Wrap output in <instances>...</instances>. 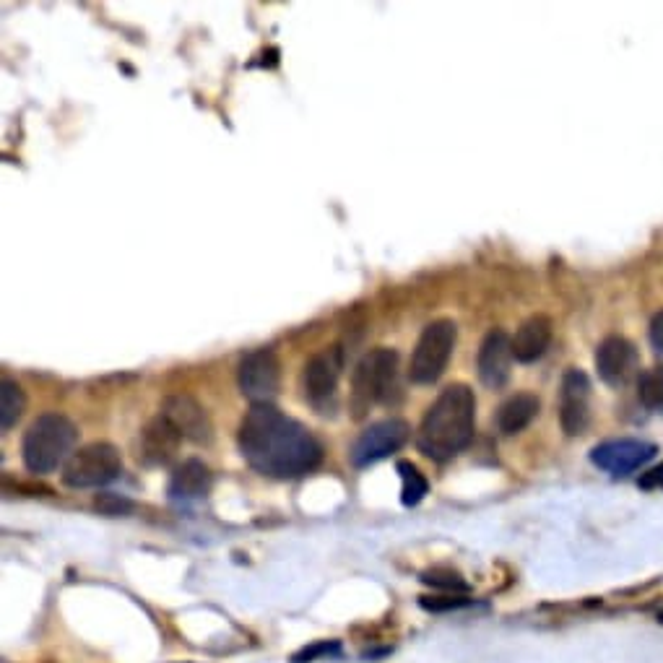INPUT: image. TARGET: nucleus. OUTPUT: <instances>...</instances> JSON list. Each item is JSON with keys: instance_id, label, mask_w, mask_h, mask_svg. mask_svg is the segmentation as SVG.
I'll list each match as a JSON object with an SVG mask.
<instances>
[{"instance_id": "f03ea898", "label": "nucleus", "mask_w": 663, "mask_h": 663, "mask_svg": "<svg viewBox=\"0 0 663 663\" xmlns=\"http://www.w3.org/2000/svg\"><path fill=\"white\" fill-rule=\"evenodd\" d=\"M476 398L463 383L448 385L429 406L419 427V450L432 461H450L474 437Z\"/></svg>"}, {"instance_id": "6ab92c4d", "label": "nucleus", "mask_w": 663, "mask_h": 663, "mask_svg": "<svg viewBox=\"0 0 663 663\" xmlns=\"http://www.w3.org/2000/svg\"><path fill=\"white\" fill-rule=\"evenodd\" d=\"M26 409V396L21 385L16 380H8L3 377V390H0V427L3 432H8L11 427H16V422L21 419Z\"/></svg>"}, {"instance_id": "f8f14e48", "label": "nucleus", "mask_w": 663, "mask_h": 663, "mask_svg": "<svg viewBox=\"0 0 663 663\" xmlns=\"http://www.w3.org/2000/svg\"><path fill=\"white\" fill-rule=\"evenodd\" d=\"M637 364H640V357H637L635 344L624 336H609L598 344L596 370L611 388H622L635 375Z\"/></svg>"}, {"instance_id": "423d86ee", "label": "nucleus", "mask_w": 663, "mask_h": 663, "mask_svg": "<svg viewBox=\"0 0 663 663\" xmlns=\"http://www.w3.org/2000/svg\"><path fill=\"white\" fill-rule=\"evenodd\" d=\"M120 471H123L120 450L110 442H91L68 458L63 466V481L71 489H97L115 481Z\"/></svg>"}, {"instance_id": "5701e85b", "label": "nucleus", "mask_w": 663, "mask_h": 663, "mask_svg": "<svg viewBox=\"0 0 663 663\" xmlns=\"http://www.w3.org/2000/svg\"><path fill=\"white\" fill-rule=\"evenodd\" d=\"M341 653V645L336 640H315V643L305 645L302 650H297L292 656V663H312L318 661V658H328V656H338Z\"/></svg>"}, {"instance_id": "2eb2a0df", "label": "nucleus", "mask_w": 663, "mask_h": 663, "mask_svg": "<svg viewBox=\"0 0 663 663\" xmlns=\"http://www.w3.org/2000/svg\"><path fill=\"white\" fill-rule=\"evenodd\" d=\"M182 435L167 416L159 414L141 432V455L149 463H169L180 448Z\"/></svg>"}, {"instance_id": "4468645a", "label": "nucleus", "mask_w": 663, "mask_h": 663, "mask_svg": "<svg viewBox=\"0 0 663 663\" xmlns=\"http://www.w3.org/2000/svg\"><path fill=\"white\" fill-rule=\"evenodd\" d=\"M162 414L175 424L182 437L195 442L211 440V422H208L206 409L193 396H182V393L169 396L162 406Z\"/></svg>"}, {"instance_id": "f3484780", "label": "nucleus", "mask_w": 663, "mask_h": 663, "mask_svg": "<svg viewBox=\"0 0 663 663\" xmlns=\"http://www.w3.org/2000/svg\"><path fill=\"white\" fill-rule=\"evenodd\" d=\"M208 489H211V471L201 461H195V458L182 461L175 468L172 479H169V497L172 500H201V497L208 494Z\"/></svg>"}, {"instance_id": "4be33fe9", "label": "nucleus", "mask_w": 663, "mask_h": 663, "mask_svg": "<svg viewBox=\"0 0 663 663\" xmlns=\"http://www.w3.org/2000/svg\"><path fill=\"white\" fill-rule=\"evenodd\" d=\"M422 583L432 585V588H437V591L450 593V596L468 591L466 580H463L458 572L448 570V567H435V570H427L422 575Z\"/></svg>"}, {"instance_id": "f257e3e1", "label": "nucleus", "mask_w": 663, "mask_h": 663, "mask_svg": "<svg viewBox=\"0 0 663 663\" xmlns=\"http://www.w3.org/2000/svg\"><path fill=\"white\" fill-rule=\"evenodd\" d=\"M240 453L271 479H299L323 461V445L305 424L281 414L273 403L250 406L237 432Z\"/></svg>"}, {"instance_id": "dca6fc26", "label": "nucleus", "mask_w": 663, "mask_h": 663, "mask_svg": "<svg viewBox=\"0 0 663 663\" xmlns=\"http://www.w3.org/2000/svg\"><path fill=\"white\" fill-rule=\"evenodd\" d=\"M549 344H552V320L546 315H533L515 331L513 357L523 364H531L544 357Z\"/></svg>"}, {"instance_id": "39448f33", "label": "nucleus", "mask_w": 663, "mask_h": 663, "mask_svg": "<svg viewBox=\"0 0 663 663\" xmlns=\"http://www.w3.org/2000/svg\"><path fill=\"white\" fill-rule=\"evenodd\" d=\"M455 341H458V328L453 320H435L422 331L411 351L409 377L419 385L435 383L437 377L445 372L450 357H453Z\"/></svg>"}, {"instance_id": "a211bd4d", "label": "nucleus", "mask_w": 663, "mask_h": 663, "mask_svg": "<svg viewBox=\"0 0 663 663\" xmlns=\"http://www.w3.org/2000/svg\"><path fill=\"white\" fill-rule=\"evenodd\" d=\"M539 406V398L533 396V393H515V396L507 398L500 406V411H497V427H500L502 435L523 432L536 419Z\"/></svg>"}, {"instance_id": "a878e982", "label": "nucleus", "mask_w": 663, "mask_h": 663, "mask_svg": "<svg viewBox=\"0 0 663 663\" xmlns=\"http://www.w3.org/2000/svg\"><path fill=\"white\" fill-rule=\"evenodd\" d=\"M650 346L663 359V310L656 312L650 320Z\"/></svg>"}, {"instance_id": "9d476101", "label": "nucleus", "mask_w": 663, "mask_h": 663, "mask_svg": "<svg viewBox=\"0 0 663 663\" xmlns=\"http://www.w3.org/2000/svg\"><path fill=\"white\" fill-rule=\"evenodd\" d=\"M559 422L567 435H583L591 422V380L578 367H570L559 388Z\"/></svg>"}, {"instance_id": "20e7f679", "label": "nucleus", "mask_w": 663, "mask_h": 663, "mask_svg": "<svg viewBox=\"0 0 663 663\" xmlns=\"http://www.w3.org/2000/svg\"><path fill=\"white\" fill-rule=\"evenodd\" d=\"M398 354L388 346H377L359 359L357 370L351 375L349 409L354 419H364L377 401H388L396 390Z\"/></svg>"}, {"instance_id": "ddd939ff", "label": "nucleus", "mask_w": 663, "mask_h": 663, "mask_svg": "<svg viewBox=\"0 0 663 663\" xmlns=\"http://www.w3.org/2000/svg\"><path fill=\"white\" fill-rule=\"evenodd\" d=\"M513 338L507 336L502 328H494L484 336L479 349V359H476V367H479L481 383L487 388L497 390L507 383L510 377V364H513Z\"/></svg>"}, {"instance_id": "b1692460", "label": "nucleus", "mask_w": 663, "mask_h": 663, "mask_svg": "<svg viewBox=\"0 0 663 663\" xmlns=\"http://www.w3.org/2000/svg\"><path fill=\"white\" fill-rule=\"evenodd\" d=\"M94 505H97V510H102V513H107V515H125L130 507H133V502L125 500V497H120V494L104 492V494H99L97 500H94Z\"/></svg>"}, {"instance_id": "7ed1b4c3", "label": "nucleus", "mask_w": 663, "mask_h": 663, "mask_svg": "<svg viewBox=\"0 0 663 663\" xmlns=\"http://www.w3.org/2000/svg\"><path fill=\"white\" fill-rule=\"evenodd\" d=\"M78 429L76 424L63 414H42L37 416L24 435L21 455L24 466L32 474H52L55 468L65 466L68 458L76 453Z\"/></svg>"}, {"instance_id": "0eeeda50", "label": "nucleus", "mask_w": 663, "mask_h": 663, "mask_svg": "<svg viewBox=\"0 0 663 663\" xmlns=\"http://www.w3.org/2000/svg\"><path fill=\"white\" fill-rule=\"evenodd\" d=\"M344 370V357L341 349L331 346L323 349L320 354L310 359L302 370V393L305 401L312 403L320 414H328L336 403V390H338V377Z\"/></svg>"}, {"instance_id": "1a4fd4ad", "label": "nucleus", "mask_w": 663, "mask_h": 663, "mask_svg": "<svg viewBox=\"0 0 663 663\" xmlns=\"http://www.w3.org/2000/svg\"><path fill=\"white\" fill-rule=\"evenodd\" d=\"M411 435V427L403 419H383V422L370 424L364 429L357 442L351 445V463L357 468L372 466V463L383 461L390 453H396L406 445Z\"/></svg>"}, {"instance_id": "412c9836", "label": "nucleus", "mask_w": 663, "mask_h": 663, "mask_svg": "<svg viewBox=\"0 0 663 663\" xmlns=\"http://www.w3.org/2000/svg\"><path fill=\"white\" fill-rule=\"evenodd\" d=\"M637 398L645 409L663 411V367H650L637 380Z\"/></svg>"}, {"instance_id": "9b49d317", "label": "nucleus", "mask_w": 663, "mask_h": 663, "mask_svg": "<svg viewBox=\"0 0 663 663\" xmlns=\"http://www.w3.org/2000/svg\"><path fill=\"white\" fill-rule=\"evenodd\" d=\"M658 448L653 442L645 440H609L601 442L591 450L593 466L611 476H627L637 468H643L645 463L653 461Z\"/></svg>"}, {"instance_id": "aec40b11", "label": "nucleus", "mask_w": 663, "mask_h": 663, "mask_svg": "<svg viewBox=\"0 0 663 663\" xmlns=\"http://www.w3.org/2000/svg\"><path fill=\"white\" fill-rule=\"evenodd\" d=\"M398 474H401V502L406 507H416L424 500V494L429 492V484L424 479V474L414 463L409 461H398Z\"/></svg>"}, {"instance_id": "393cba45", "label": "nucleus", "mask_w": 663, "mask_h": 663, "mask_svg": "<svg viewBox=\"0 0 663 663\" xmlns=\"http://www.w3.org/2000/svg\"><path fill=\"white\" fill-rule=\"evenodd\" d=\"M471 601L461 596H440V598H422V606L429 611H450V609H463Z\"/></svg>"}, {"instance_id": "6e6552de", "label": "nucleus", "mask_w": 663, "mask_h": 663, "mask_svg": "<svg viewBox=\"0 0 663 663\" xmlns=\"http://www.w3.org/2000/svg\"><path fill=\"white\" fill-rule=\"evenodd\" d=\"M237 383H240V393L253 403H271L273 398L279 396L281 385V364L279 357L271 349H255L245 354L237 370Z\"/></svg>"}, {"instance_id": "cd10ccee", "label": "nucleus", "mask_w": 663, "mask_h": 663, "mask_svg": "<svg viewBox=\"0 0 663 663\" xmlns=\"http://www.w3.org/2000/svg\"><path fill=\"white\" fill-rule=\"evenodd\" d=\"M658 619H661V622H663V614H658Z\"/></svg>"}, {"instance_id": "bb28decb", "label": "nucleus", "mask_w": 663, "mask_h": 663, "mask_svg": "<svg viewBox=\"0 0 663 663\" xmlns=\"http://www.w3.org/2000/svg\"><path fill=\"white\" fill-rule=\"evenodd\" d=\"M637 484H640V489H648V492H653V489H663V463H658L656 468L645 471Z\"/></svg>"}]
</instances>
